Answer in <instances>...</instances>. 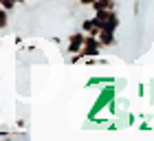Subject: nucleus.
<instances>
[{
  "label": "nucleus",
  "instance_id": "aec40b11",
  "mask_svg": "<svg viewBox=\"0 0 154 141\" xmlns=\"http://www.w3.org/2000/svg\"><path fill=\"white\" fill-rule=\"evenodd\" d=\"M139 7H141V5H139V0H134V7H132V11H134V16L139 13Z\"/></svg>",
  "mask_w": 154,
  "mask_h": 141
},
{
  "label": "nucleus",
  "instance_id": "0eeeda50",
  "mask_svg": "<svg viewBox=\"0 0 154 141\" xmlns=\"http://www.w3.org/2000/svg\"><path fill=\"white\" fill-rule=\"evenodd\" d=\"M82 64H86V66H110V60L101 58V55H95V58H84Z\"/></svg>",
  "mask_w": 154,
  "mask_h": 141
},
{
  "label": "nucleus",
  "instance_id": "ddd939ff",
  "mask_svg": "<svg viewBox=\"0 0 154 141\" xmlns=\"http://www.w3.org/2000/svg\"><path fill=\"white\" fill-rule=\"evenodd\" d=\"M106 108H108V112H110V117H115L117 112H119V108H117V99L108 102V106H106Z\"/></svg>",
  "mask_w": 154,
  "mask_h": 141
},
{
  "label": "nucleus",
  "instance_id": "6e6552de",
  "mask_svg": "<svg viewBox=\"0 0 154 141\" xmlns=\"http://www.w3.org/2000/svg\"><path fill=\"white\" fill-rule=\"evenodd\" d=\"M82 31L86 33V35H95V38H97V33H99V27L93 22V18H86V20H82Z\"/></svg>",
  "mask_w": 154,
  "mask_h": 141
},
{
  "label": "nucleus",
  "instance_id": "20e7f679",
  "mask_svg": "<svg viewBox=\"0 0 154 141\" xmlns=\"http://www.w3.org/2000/svg\"><path fill=\"white\" fill-rule=\"evenodd\" d=\"M79 51L86 55V58H95V55H101V51H106V49L101 46V42L95 38V35H86L84 38V44Z\"/></svg>",
  "mask_w": 154,
  "mask_h": 141
},
{
  "label": "nucleus",
  "instance_id": "4be33fe9",
  "mask_svg": "<svg viewBox=\"0 0 154 141\" xmlns=\"http://www.w3.org/2000/svg\"><path fill=\"white\" fill-rule=\"evenodd\" d=\"M26 2V0H16V5H24Z\"/></svg>",
  "mask_w": 154,
  "mask_h": 141
},
{
  "label": "nucleus",
  "instance_id": "9d476101",
  "mask_svg": "<svg viewBox=\"0 0 154 141\" xmlns=\"http://www.w3.org/2000/svg\"><path fill=\"white\" fill-rule=\"evenodd\" d=\"M7 27H9V11H5L0 7V31H5Z\"/></svg>",
  "mask_w": 154,
  "mask_h": 141
},
{
  "label": "nucleus",
  "instance_id": "7ed1b4c3",
  "mask_svg": "<svg viewBox=\"0 0 154 141\" xmlns=\"http://www.w3.org/2000/svg\"><path fill=\"white\" fill-rule=\"evenodd\" d=\"M84 38H86V33H84L82 29H77V31H73L71 35H68V40H66V46L62 49V55H71V53H77L82 49V44H84Z\"/></svg>",
  "mask_w": 154,
  "mask_h": 141
},
{
  "label": "nucleus",
  "instance_id": "a211bd4d",
  "mask_svg": "<svg viewBox=\"0 0 154 141\" xmlns=\"http://www.w3.org/2000/svg\"><path fill=\"white\" fill-rule=\"evenodd\" d=\"M77 5H79V7H90L93 0H77Z\"/></svg>",
  "mask_w": 154,
  "mask_h": 141
},
{
  "label": "nucleus",
  "instance_id": "1a4fd4ad",
  "mask_svg": "<svg viewBox=\"0 0 154 141\" xmlns=\"http://www.w3.org/2000/svg\"><path fill=\"white\" fill-rule=\"evenodd\" d=\"M93 11H99V9H115L117 7V0H93Z\"/></svg>",
  "mask_w": 154,
  "mask_h": 141
},
{
  "label": "nucleus",
  "instance_id": "423d86ee",
  "mask_svg": "<svg viewBox=\"0 0 154 141\" xmlns=\"http://www.w3.org/2000/svg\"><path fill=\"white\" fill-rule=\"evenodd\" d=\"M110 82H115V77L112 75H93V77H88L86 80V84L84 86L86 88H95V86H103V84H110Z\"/></svg>",
  "mask_w": 154,
  "mask_h": 141
},
{
  "label": "nucleus",
  "instance_id": "6ab92c4d",
  "mask_svg": "<svg viewBox=\"0 0 154 141\" xmlns=\"http://www.w3.org/2000/svg\"><path fill=\"white\" fill-rule=\"evenodd\" d=\"M26 53H35L38 51V46H33V44H26V49H24Z\"/></svg>",
  "mask_w": 154,
  "mask_h": 141
},
{
  "label": "nucleus",
  "instance_id": "f257e3e1",
  "mask_svg": "<svg viewBox=\"0 0 154 141\" xmlns=\"http://www.w3.org/2000/svg\"><path fill=\"white\" fill-rule=\"evenodd\" d=\"M112 99H117V86H115V82H110V84H103V88L99 90L97 99L93 102V106H90V110H88L86 119L95 117V115H99L101 110H106L108 102H112Z\"/></svg>",
  "mask_w": 154,
  "mask_h": 141
},
{
  "label": "nucleus",
  "instance_id": "5701e85b",
  "mask_svg": "<svg viewBox=\"0 0 154 141\" xmlns=\"http://www.w3.org/2000/svg\"><path fill=\"white\" fill-rule=\"evenodd\" d=\"M0 112H2V108H0Z\"/></svg>",
  "mask_w": 154,
  "mask_h": 141
},
{
  "label": "nucleus",
  "instance_id": "dca6fc26",
  "mask_svg": "<svg viewBox=\"0 0 154 141\" xmlns=\"http://www.w3.org/2000/svg\"><path fill=\"white\" fill-rule=\"evenodd\" d=\"M137 95L139 97H145V84H139V86H137Z\"/></svg>",
  "mask_w": 154,
  "mask_h": 141
},
{
  "label": "nucleus",
  "instance_id": "39448f33",
  "mask_svg": "<svg viewBox=\"0 0 154 141\" xmlns=\"http://www.w3.org/2000/svg\"><path fill=\"white\" fill-rule=\"evenodd\" d=\"M117 31H110V29H99V33H97V40L101 42L103 49H112L117 46Z\"/></svg>",
  "mask_w": 154,
  "mask_h": 141
},
{
  "label": "nucleus",
  "instance_id": "9b49d317",
  "mask_svg": "<svg viewBox=\"0 0 154 141\" xmlns=\"http://www.w3.org/2000/svg\"><path fill=\"white\" fill-rule=\"evenodd\" d=\"M145 95H148L150 106H154V80H150L148 84H145Z\"/></svg>",
  "mask_w": 154,
  "mask_h": 141
},
{
  "label": "nucleus",
  "instance_id": "4468645a",
  "mask_svg": "<svg viewBox=\"0 0 154 141\" xmlns=\"http://www.w3.org/2000/svg\"><path fill=\"white\" fill-rule=\"evenodd\" d=\"M139 130H152V124L148 119H141V124H139Z\"/></svg>",
  "mask_w": 154,
  "mask_h": 141
},
{
  "label": "nucleus",
  "instance_id": "f3484780",
  "mask_svg": "<svg viewBox=\"0 0 154 141\" xmlns=\"http://www.w3.org/2000/svg\"><path fill=\"white\" fill-rule=\"evenodd\" d=\"M48 42H51V44H55V46H60V44H62V38H57V35H53V38H48Z\"/></svg>",
  "mask_w": 154,
  "mask_h": 141
},
{
  "label": "nucleus",
  "instance_id": "f03ea898",
  "mask_svg": "<svg viewBox=\"0 0 154 141\" xmlns=\"http://www.w3.org/2000/svg\"><path fill=\"white\" fill-rule=\"evenodd\" d=\"M93 22L99 27V29L117 31V27H119V16H117L115 9H99V11H95Z\"/></svg>",
  "mask_w": 154,
  "mask_h": 141
},
{
  "label": "nucleus",
  "instance_id": "412c9836",
  "mask_svg": "<svg viewBox=\"0 0 154 141\" xmlns=\"http://www.w3.org/2000/svg\"><path fill=\"white\" fill-rule=\"evenodd\" d=\"M128 126H134V115H128Z\"/></svg>",
  "mask_w": 154,
  "mask_h": 141
},
{
  "label": "nucleus",
  "instance_id": "f8f14e48",
  "mask_svg": "<svg viewBox=\"0 0 154 141\" xmlns=\"http://www.w3.org/2000/svg\"><path fill=\"white\" fill-rule=\"evenodd\" d=\"M0 7H2L5 11H9V13H11L18 5H16V0H0Z\"/></svg>",
  "mask_w": 154,
  "mask_h": 141
},
{
  "label": "nucleus",
  "instance_id": "2eb2a0df",
  "mask_svg": "<svg viewBox=\"0 0 154 141\" xmlns=\"http://www.w3.org/2000/svg\"><path fill=\"white\" fill-rule=\"evenodd\" d=\"M16 126H18L20 130H24V128H26V119H24V117H20L18 121H16Z\"/></svg>",
  "mask_w": 154,
  "mask_h": 141
}]
</instances>
